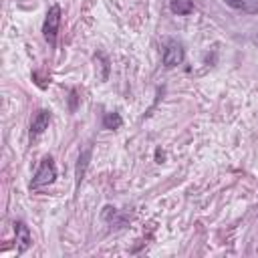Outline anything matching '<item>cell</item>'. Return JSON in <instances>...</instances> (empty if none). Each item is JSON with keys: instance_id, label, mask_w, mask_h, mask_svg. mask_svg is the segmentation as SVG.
<instances>
[{"instance_id": "9", "label": "cell", "mask_w": 258, "mask_h": 258, "mask_svg": "<svg viewBox=\"0 0 258 258\" xmlns=\"http://www.w3.org/2000/svg\"><path fill=\"white\" fill-rule=\"evenodd\" d=\"M228 6L244 12H258V0H224Z\"/></svg>"}, {"instance_id": "4", "label": "cell", "mask_w": 258, "mask_h": 258, "mask_svg": "<svg viewBox=\"0 0 258 258\" xmlns=\"http://www.w3.org/2000/svg\"><path fill=\"white\" fill-rule=\"evenodd\" d=\"M48 123H50V111L48 109H38L36 115L32 117V123H30V137L36 139L38 135H42L48 129Z\"/></svg>"}, {"instance_id": "6", "label": "cell", "mask_w": 258, "mask_h": 258, "mask_svg": "<svg viewBox=\"0 0 258 258\" xmlns=\"http://www.w3.org/2000/svg\"><path fill=\"white\" fill-rule=\"evenodd\" d=\"M103 220L107 222V224H111V226H117V228H123L125 224H127V220H129V216L127 214H121L117 208H111V206H105L103 208Z\"/></svg>"}, {"instance_id": "10", "label": "cell", "mask_w": 258, "mask_h": 258, "mask_svg": "<svg viewBox=\"0 0 258 258\" xmlns=\"http://www.w3.org/2000/svg\"><path fill=\"white\" fill-rule=\"evenodd\" d=\"M121 125H123V119H121L119 113H105V115H103V127H105V129L115 131V129H119Z\"/></svg>"}, {"instance_id": "5", "label": "cell", "mask_w": 258, "mask_h": 258, "mask_svg": "<svg viewBox=\"0 0 258 258\" xmlns=\"http://www.w3.org/2000/svg\"><path fill=\"white\" fill-rule=\"evenodd\" d=\"M14 232H16V254H24L32 244L30 230L24 222H14Z\"/></svg>"}, {"instance_id": "7", "label": "cell", "mask_w": 258, "mask_h": 258, "mask_svg": "<svg viewBox=\"0 0 258 258\" xmlns=\"http://www.w3.org/2000/svg\"><path fill=\"white\" fill-rule=\"evenodd\" d=\"M91 153H93V149L87 147V149L81 151V155H79V159H77V167H75V181H77V185H81V181H83V177H85V171H87L89 161H91Z\"/></svg>"}, {"instance_id": "3", "label": "cell", "mask_w": 258, "mask_h": 258, "mask_svg": "<svg viewBox=\"0 0 258 258\" xmlns=\"http://www.w3.org/2000/svg\"><path fill=\"white\" fill-rule=\"evenodd\" d=\"M183 58H185V50H183V44H181V42H177V40H167V42L163 44L161 60H163V64H165L167 69L181 64Z\"/></svg>"}, {"instance_id": "2", "label": "cell", "mask_w": 258, "mask_h": 258, "mask_svg": "<svg viewBox=\"0 0 258 258\" xmlns=\"http://www.w3.org/2000/svg\"><path fill=\"white\" fill-rule=\"evenodd\" d=\"M60 6L58 4H52L48 10H46V16H44V22H42V36L44 40L54 46L56 44V34H58V26H60Z\"/></svg>"}, {"instance_id": "8", "label": "cell", "mask_w": 258, "mask_h": 258, "mask_svg": "<svg viewBox=\"0 0 258 258\" xmlns=\"http://www.w3.org/2000/svg\"><path fill=\"white\" fill-rule=\"evenodd\" d=\"M169 8H171V12L177 14V16H187V14L194 12V2H191V0H171Z\"/></svg>"}, {"instance_id": "11", "label": "cell", "mask_w": 258, "mask_h": 258, "mask_svg": "<svg viewBox=\"0 0 258 258\" xmlns=\"http://www.w3.org/2000/svg\"><path fill=\"white\" fill-rule=\"evenodd\" d=\"M77 109V95H75V91H71V111H75Z\"/></svg>"}, {"instance_id": "1", "label": "cell", "mask_w": 258, "mask_h": 258, "mask_svg": "<svg viewBox=\"0 0 258 258\" xmlns=\"http://www.w3.org/2000/svg\"><path fill=\"white\" fill-rule=\"evenodd\" d=\"M56 179V165H54V159L50 155H44L40 159V165L36 169V173L32 175L30 179V189H40L44 185H50L52 181Z\"/></svg>"}, {"instance_id": "12", "label": "cell", "mask_w": 258, "mask_h": 258, "mask_svg": "<svg viewBox=\"0 0 258 258\" xmlns=\"http://www.w3.org/2000/svg\"><path fill=\"white\" fill-rule=\"evenodd\" d=\"M254 40H256V44H258V32H256V38H254Z\"/></svg>"}]
</instances>
